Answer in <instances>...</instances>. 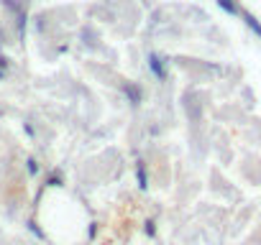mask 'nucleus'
<instances>
[{
  "mask_svg": "<svg viewBox=\"0 0 261 245\" xmlns=\"http://www.w3.org/2000/svg\"><path fill=\"white\" fill-rule=\"evenodd\" d=\"M6 72H8V64H6V59H0V79L6 77Z\"/></svg>",
  "mask_w": 261,
  "mask_h": 245,
  "instance_id": "1",
  "label": "nucleus"
}]
</instances>
